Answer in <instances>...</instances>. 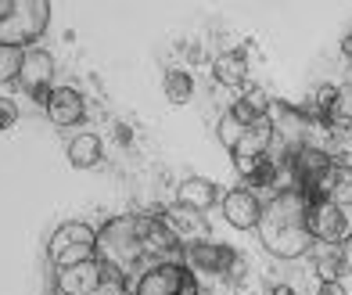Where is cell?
<instances>
[{
  "label": "cell",
  "mask_w": 352,
  "mask_h": 295,
  "mask_svg": "<svg viewBox=\"0 0 352 295\" xmlns=\"http://www.w3.org/2000/svg\"><path fill=\"white\" fill-rule=\"evenodd\" d=\"M234 249L230 245H219V241H195V245H184V263L190 270H205V274H227L234 267Z\"/></svg>",
  "instance_id": "9c48e42d"
},
{
  "label": "cell",
  "mask_w": 352,
  "mask_h": 295,
  "mask_svg": "<svg viewBox=\"0 0 352 295\" xmlns=\"http://www.w3.org/2000/svg\"><path fill=\"white\" fill-rule=\"evenodd\" d=\"M223 216H227V223L237 227V231H255L259 216H263V205L248 187H237L230 194H223Z\"/></svg>",
  "instance_id": "30bf717a"
},
{
  "label": "cell",
  "mask_w": 352,
  "mask_h": 295,
  "mask_svg": "<svg viewBox=\"0 0 352 295\" xmlns=\"http://www.w3.org/2000/svg\"><path fill=\"white\" fill-rule=\"evenodd\" d=\"M327 126H331V134L352 137V87H338V94H334V105H331V112H327Z\"/></svg>",
  "instance_id": "e0dca14e"
},
{
  "label": "cell",
  "mask_w": 352,
  "mask_h": 295,
  "mask_svg": "<svg viewBox=\"0 0 352 295\" xmlns=\"http://www.w3.org/2000/svg\"><path fill=\"white\" fill-rule=\"evenodd\" d=\"M342 270H349V274H352V238H345V241H342Z\"/></svg>",
  "instance_id": "cb8c5ba5"
},
{
  "label": "cell",
  "mask_w": 352,
  "mask_h": 295,
  "mask_svg": "<svg viewBox=\"0 0 352 295\" xmlns=\"http://www.w3.org/2000/svg\"><path fill=\"white\" fill-rule=\"evenodd\" d=\"M342 54H345V58H349V65H352V32L342 40Z\"/></svg>",
  "instance_id": "d4e9b609"
},
{
  "label": "cell",
  "mask_w": 352,
  "mask_h": 295,
  "mask_svg": "<svg viewBox=\"0 0 352 295\" xmlns=\"http://www.w3.org/2000/svg\"><path fill=\"white\" fill-rule=\"evenodd\" d=\"M270 108H274V101L266 97V90H263V87H252V90H245V97H241V101H237L230 112H234V116L241 119V123L252 126L255 119H266Z\"/></svg>",
  "instance_id": "2e32d148"
},
{
  "label": "cell",
  "mask_w": 352,
  "mask_h": 295,
  "mask_svg": "<svg viewBox=\"0 0 352 295\" xmlns=\"http://www.w3.org/2000/svg\"><path fill=\"white\" fill-rule=\"evenodd\" d=\"M212 72L223 87H245L248 83V58L241 51H227L212 61Z\"/></svg>",
  "instance_id": "5bb4252c"
},
{
  "label": "cell",
  "mask_w": 352,
  "mask_h": 295,
  "mask_svg": "<svg viewBox=\"0 0 352 295\" xmlns=\"http://www.w3.org/2000/svg\"><path fill=\"white\" fill-rule=\"evenodd\" d=\"M94 256H98V231H94L90 223H79V220L61 223L51 234V241H47V259L54 263V270L87 263Z\"/></svg>",
  "instance_id": "5b68a950"
},
{
  "label": "cell",
  "mask_w": 352,
  "mask_h": 295,
  "mask_svg": "<svg viewBox=\"0 0 352 295\" xmlns=\"http://www.w3.org/2000/svg\"><path fill=\"white\" fill-rule=\"evenodd\" d=\"M166 227L180 238L184 245H195V241H209V220H205V212L198 209H187V205H176L173 212H162Z\"/></svg>",
  "instance_id": "7c38bea8"
},
{
  "label": "cell",
  "mask_w": 352,
  "mask_h": 295,
  "mask_svg": "<svg viewBox=\"0 0 352 295\" xmlns=\"http://www.w3.org/2000/svg\"><path fill=\"white\" fill-rule=\"evenodd\" d=\"M14 119H19V108H14L11 101H0V130L14 126Z\"/></svg>",
  "instance_id": "7402d4cb"
},
{
  "label": "cell",
  "mask_w": 352,
  "mask_h": 295,
  "mask_svg": "<svg viewBox=\"0 0 352 295\" xmlns=\"http://www.w3.org/2000/svg\"><path fill=\"white\" fill-rule=\"evenodd\" d=\"M274 295H298L295 288H287V285H280V288H274Z\"/></svg>",
  "instance_id": "484cf974"
},
{
  "label": "cell",
  "mask_w": 352,
  "mask_h": 295,
  "mask_svg": "<svg viewBox=\"0 0 352 295\" xmlns=\"http://www.w3.org/2000/svg\"><path fill=\"white\" fill-rule=\"evenodd\" d=\"M51 22L47 0H0V47H25Z\"/></svg>",
  "instance_id": "277c9868"
},
{
  "label": "cell",
  "mask_w": 352,
  "mask_h": 295,
  "mask_svg": "<svg viewBox=\"0 0 352 295\" xmlns=\"http://www.w3.org/2000/svg\"><path fill=\"white\" fill-rule=\"evenodd\" d=\"M245 130H248V123H241V119L234 116V112H223V116H219V126H216V134H219L223 148H227V152H234L237 141L245 137Z\"/></svg>",
  "instance_id": "d6986e66"
},
{
  "label": "cell",
  "mask_w": 352,
  "mask_h": 295,
  "mask_svg": "<svg viewBox=\"0 0 352 295\" xmlns=\"http://www.w3.org/2000/svg\"><path fill=\"white\" fill-rule=\"evenodd\" d=\"M306 194L302 191H280L274 194L266 205H263V216H259V241L270 256L277 259H298L313 252V234H309V223H306Z\"/></svg>",
  "instance_id": "7a4b0ae2"
},
{
  "label": "cell",
  "mask_w": 352,
  "mask_h": 295,
  "mask_svg": "<svg viewBox=\"0 0 352 295\" xmlns=\"http://www.w3.org/2000/svg\"><path fill=\"white\" fill-rule=\"evenodd\" d=\"M101 155H104V144H101L98 134H79V137H72V144H69V162H72L76 170L98 166Z\"/></svg>",
  "instance_id": "9a60e30c"
},
{
  "label": "cell",
  "mask_w": 352,
  "mask_h": 295,
  "mask_svg": "<svg viewBox=\"0 0 352 295\" xmlns=\"http://www.w3.org/2000/svg\"><path fill=\"white\" fill-rule=\"evenodd\" d=\"M190 94H195V83H190V76L180 72V69H169L166 72V97L173 105H187Z\"/></svg>",
  "instance_id": "ac0fdd59"
},
{
  "label": "cell",
  "mask_w": 352,
  "mask_h": 295,
  "mask_svg": "<svg viewBox=\"0 0 352 295\" xmlns=\"http://www.w3.org/2000/svg\"><path fill=\"white\" fill-rule=\"evenodd\" d=\"M43 105H47V119H51L54 126H76V123H83V116H87L83 94L72 90V87H54Z\"/></svg>",
  "instance_id": "8fae6325"
},
{
  "label": "cell",
  "mask_w": 352,
  "mask_h": 295,
  "mask_svg": "<svg viewBox=\"0 0 352 295\" xmlns=\"http://www.w3.org/2000/svg\"><path fill=\"white\" fill-rule=\"evenodd\" d=\"M176 202L187 205V209H198V212H209L219 202V187L212 180H201V176H187L180 187H176Z\"/></svg>",
  "instance_id": "4fadbf2b"
},
{
  "label": "cell",
  "mask_w": 352,
  "mask_h": 295,
  "mask_svg": "<svg viewBox=\"0 0 352 295\" xmlns=\"http://www.w3.org/2000/svg\"><path fill=\"white\" fill-rule=\"evenodd\" d=\"M316 295H349V292H345V285H342V281H320Z\"/></svg>",
  "instance_id": "603a6c76"
},
{
  "label": "cell",
  "mask_w": 352,
  "mask_h": 295,
  "mask_svg": "<svg viewBox=\"0 0 352 295\" xmlns=\"http://www.w3.org/2000/svg\"><path fill=\"white\" fill-rule=\"evenodd\" d=\"M47 295H126V281L119 277V270H111L94 256L76 267H58Z\"/></svg>",
  "instance_id": "3957f363"
},
{
  "label": "cell",
  "mask_w": 352,
  "mask_h": 295,
  "mask_svg": "<svg viewBox=\"0 0 352 295\" xmlns=\"http://www.w3.org/2000/svg\"><path fill=\"white\" fill-rule=\"evenodd\" d=\"M98 259L119 270V277L133 288L137 277L155 267L184 263V241L166 227L162 212H126L98 231Z\"/></svg>",
  "instance_id": "6da1fadb"
},
{
  "label": "cell",
  "mask_w": 352,
  "mask_h": 295,
  "mask_svg": "<svg viewBox=\"0 0 352 295\" xmlns=\"http://www.w3.org/2000/svg\"><path fill=\"white\" fill-rule=\"evenodd\" d=\"M19 83L25 94H33L36 101H47L54 90V58L33 47V51H25V61H22V72H19Z\"/></svg>",
  "instance_id": "ba28073f"
},
{
  "label": "cell",
  "mask_w": 352,
  "mask_h": 295,
  "mask_svg": "<svg viewBox=\"0 0 352 295\" xmlns=\"http://www.w3.org/2000/svg\"><path fill=\"white\" fill-rule=\"evenodd\" d=\"M327 159H331L334 170H349V173H352V137L334 134L331 144H327Z\"/></svg>",
  "instance_id": "ffe728a7"
},
{
  "label": "cell",
  "mask_w": 352,
  "mask_h": 295,
  "mask_svg": "<svg viewBox=\"0 0 352 295\" xmlns=\"http://www.w3.org/2000/svg\"><path fill=\"white\" fill-rule=\"evenodd\" d=\"M133 295H198V277L187 263H162L137 277Z\"/></svg>",
  "instance_id": "8992f818"
},
{
  "label": "cell",
  "mask_w": 352,
  "mask_h": 295,
  "mask_svg": "<svg viewBox=\"0 0 352 295\" xmlns=\"http://www.w3.org/2000/svg\"><path fill=\"white\" fill-rule=\"evenodd\" d=\"M22 61H25V51H22V47H0V83H8V79H19Z\"/></svg>",
  "instance_id": "44dd1931"
},
{
  "label": "cell",
  "mask_w": 352,
  "mask_h": 295,
  "mask_svg": "<svg viewBox=\"0 0 352 295\" xmlns=\"http://www.w3.org/2000/svg\"><path fill=\"white\" fill-rule=\"evenodd\" d=\"M306 223H309V234H313V241H324V245H342L345 238H352V231H349V220L338 212V205H331L327 199H309Z\"/></svg>",
  "instance_id": "52a82bcc"
}]
</instances>
